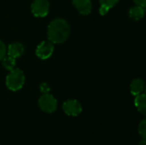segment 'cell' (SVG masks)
<instances>
[{
	"label": "cell",
	"mask_w": 146,
	"mask_h": 145,
	"mask_svg": "<svg viewBox=\"0 0 146 145\" xmlns=\"http://www.w3.org/2000/svg\"><path fill=\"white\" fill-rule=\"evenodd\" d=\"M32 12L36 17H44L48 15L50 3L48 0H34L31 6Z\"/></svg>",
	"instance_id": "277c9868"
},
{
	"label": "cell",
	"mask_w": 146,
	"mask_h": 145,
	"mask_svg": "<svg viewBox=\"0 0 146 145\" xmlns=\"http://www.w3.org/2000/svg\"><path fill=\"white\" fill-rule=\"evenodd\" d=\"M54 51V44L50 40L49 41H43L41 42L37 49H36V55L38 58L42 60H45L50 58Z\"/></svg>",
	"instance_id": "5b68a950"
},
{
	"label": "cell",
	"mask_w": 146,
	"mask_h": 145,
	"mask_svg": "<svg viewBox=\"0 0 146 145\" xmlns=\"http://www.w3.org/2000/svg\"><path fill=\"white\" fill-rule=\"evenodd\" d=\"M6 56V47L2 40H0V61Z\"/></svg>",
	"instance_id": "2e32d148"
},
{
	"label": "cell",
	"mask_w": 146,
	"mask_h": 145,
	"mask_svg": "<svg viewBox=\"0 0 146 145\" xmlns=\"http://www.w3.org/2000/svg\"><path fill=\"white\" fill-rule=\"evenodd\" d=\"M39 89H40V91L43 93V94H45V93H49V91H50V88L49 86V85L47 83H41L40 85H39Z\"/></svg>",
	"instance_id": "9a60e30c"
},
{
	"label": "cell",
	"mask_w": 146,
	"mask_h": 145,
	"mask_svg": "<svg viewBox=\"0 0 146 145\" xmlns=\"http://www.w3.org/2000/svg\"><path fill=\"white\" fill-rule=\"evenodd\" d=\"M69 32L68 23L64 19L57 18L53 20L48 26V38L53 44H62L68 38Z\"/></svg>",
	"instance_id": "6da1fadb"
},
{
	"label": "cell",
	"mask_w": 146,
	"mask_h": 145,
	"mask_svg": "<svg viewBox=\"0 0 146 145\" xmlns=\"http://www.w3.org/2000/svg\"><path fill=\"white\" fill-rule=\"evenodd\" d=\"M2 64L3 66L9 71H11L15 68V59L13 58L10 56H5L3 59H2Z\"/></svg>",
	"instance_id": "4fadbf2b"
},
{
	"label": "cell",
	"mask_w": 146,
	"mask_h": 145,
	"mask_svg": "<svg viewBox=\"0 0 146 145\" xmlns=\"http://www.w3.org/2000/svg\"><path fill=\"white\" fill-rule=\"evenodd\" d=\"M131 93L133 96L139 95L145 91V82L141 79H134L130 85Z\"/></svg>",
	"instance_id": "9c48e42d"
},
{
	"label": "cell",
	"mask_w": 146,
	"mask_h": 145,
	"mask_svg": "<svg viewBox=\"0 0 146 145\" xmlns=\"http://www.w3.org/2000/svg\"><path fill=\"white\" fill-rule=\"evenodd\" d=\"M8 55L12 56L13 58L20 57L24 52V46L21 43H13L8 47Z\"/></svg>",
	"instance_id": "ba28073f"
},
{
	"label": "cell",
	"mask_w": 146,
	"mask_h": 145,
	"mask_svg": "<svg viewBox=\"0 0 146 145\" xmlns=\"http://www.w3.org/2000/svg\"><path fill=\"white\" fill-rule=\"evenodd\" d=\"M139 145H146V141L145 139H142L140 142H139Z\"/></svg>",
	"instance_id": "ac0fdd59"
},
{
	"label": "cell",
	"mask_w": 146,
	"mask_h": 145,
	"mask_svg": "<svg viewBox=\"0 0 146 145\" xmlns=\"http://www.w3.org/2000/svg\"><path fill=\"white\" fill-rule=\"evenodd\" d=\"M145 15V8L136 5L133 7H131L129 9V16L135 21H139L142 19Z\"/></svg>",
	"instance_id": "8fae6325"
},
{
	"label": "cell",
	"mask_w": 146,
	"mask_h": 145,
	"mask_svg": "<svg viewBox=\"0 0 146 145\" xmlns=\"http://www.w3.org/2000/svg\"><path fill=\"white\" fill-rule=\"evenodd\" d=\"M134 3H136V5L141 6L143 8H145L146 5V0H133Z\"/></svg>",
	"instance_id": "e0dca14e"
},
{
	"label": "cell",
	"mask_w": 146,
	"mask_h": 145,
	"mask_svg": "<svg viewBox=\"0 0 146 145\" xmlns=\"http://www.w3.org/2000/svg\"><path fill=\"white\" fill-rule=\"evenodd\" d=\"M134 104L137 108V109L143 115H146V97L145 93H141L139 95H137L134 100Z\"/></svg>",
	"instance_id": "30bf717a"
},
{
	"label": "cell",
	"mask_w": 146,
	"mask_h": 145,
	"mask_svg": "<svg viewBox=\"0 0 146 145\" xmlns=\"http://www.w3.org/2000/svg\"><path fill=\"white\" fill-rule=\"evenodd\" d=\"M62 109L64 113L69 116H78L82 112L81 104L80 103V102H78L75 99L67 100L63 103Z\"/></svg>",
	"instance_id": "8992f818"
},
{
	"label": "cell",
	"mask_w": 146,
	"mask_h": 145,
	"mask_svg": "<svg viewBox=\"0 0 146 145\" xmlns=\"http://www.w3.org/2000/svg\"><path fill=\"white\" fill-rule=\"evenodd\" d=\"M138 132L142 139H146V120L144 119L139 125Z\"/></svg>",
	"instance_id": "5bb4252c"
},
{
	"label": "cell",
	"mask_w": 146,
	"mask_h": 145,
	"mask_svg": "<svg viewBox=\"0 0 146 145\" xmlns=\"http://www.w3.org/2000/svg\"><path fill=\"white\" fill-rule=\"evenodd\" d=\"M99 1H100L99 12L102 15H106L108 11L119 2V0H99Z\"/></svg>",
	"instance_id": "7c38bea8"
},
{
	"label": "cell",
	"mask_w": 146,
	"mask_h": 145,
	"mask_svg": "<svg viewBox=\"0 0 146 145\" xmlns=\"http://www.w3.org/2000/svg\"><path fill=\"white\" fill-rule=\"evenodd\" d=\"M39 108L45 113L51 114L56 110L57 108V101L56 99L50 94L45 93L43 94L38 99Z\"/></svg>",
	"instance_id": "3957f363"
},
{
	"label": "cell",
	"mask_w": 146,
	"mask_h": 145,
	"mask_svg": "<svg viewBox=\"0 0 146 145\" xmlns=\"http://www.w3.org/2000/svg\"><path fill=\"white\" fill-rule=\"evenodd\" d=\"M73 4L82 15H88L92 11L91 0H73Z\"/></svg>",
	"instance_id": "52a82bcc"
},
{
	"label": "cell",
	"mask_w": 146,
	"mask_h": 145,
	"mask_svg": "<svg viewBox=\"0 0 146 145\" xmlns=\"http://www.w3.org/2000/svg\"><path fill=\"white\" fill-rule=\"evenodd\" d=\"M24 73L19 68H14L13 70L9 71V73L6 77V86L10 91H19L24 85Z\"/></svg>",
	"instance_id": "7a4b0ae2"
}]
</instances>
